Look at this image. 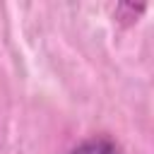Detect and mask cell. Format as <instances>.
Returning <instances> with one entry per match:
<instances>
[{
    "instance_id": "obj_1",
    "label": "cell",
    "mask_w": 154,
    "mask_h": 154,
    "mask_svg": "<svg viewBox=\"0 0 154 154\" xmlns=\"http://www.w3.org/2000/svg\"><path fill=\"white\" fill-rule=\"evenodd\" d=\"M67 154H120L118 144L108 137H96V140H89V142H82L79 147H75L72 152Z\"/></svg>"
}]
</instances>
